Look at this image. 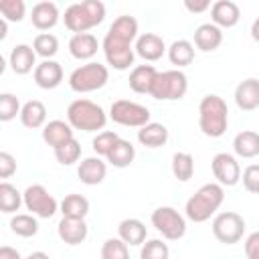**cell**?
<instances>
[{"label":"cell","instance_id":"49","mask_svg":"<svg viewBox=\"0 0 259 259\" xmlns=\"http://www.w3.org/2000/svg\"><path fill=\"white\" fill-rule=\"evenodd\" d=\"M6 22H8V20L0 18V40L6 38V30H8V24H6Z\"/></svg>","mask_w":259,"mask_h":259},{"label":"cell","instance_id":"30","mask_svg":"<svg viewBox=\"0 0 259 259\" xmlns=\"http://www.w3.org/2000/svg\"><path fill=\"white\" fill-rule=\"evenodd\" d=\"M168 59H170V63L176 65L178 69L190 65V63L194 61V47H192V42H190V40H184V38L174 40V42L168 47Z\"/></svg>","mask_w":259,"mask_h":259},{"label":"cell","instance_id":"26","mask_svg":"<svg viewBox=\"0 0 259 259\" xmlns=\"http://www.w3.org/2000/svg\"><path fill=\"white\" fill-rule=\"evenodd\" d=\"M20 121L24 127H30V130H36V127H45L47 123V107L42 101L38 99H30L22 105L20 109Z\"/></svg>","mask_w":259,"mask_h":259},{"label":"cell","instance_id":"14","mask_svg":"<svg viewBox=\"0 0 259 259\" xmlns=\"http://www.w3.org/2000/svg\"><path fill=\"white\" fill-rule=\"evenodd\" d=\"M32 75H34V83L40 89H55L63 81V67H61V63H57L53 59H47V61L36 65Z\"/></svg>","mask_w":259,"mask_h":259},{"label":"cell","instance_id":"10","mask_svg":"<svg viewBox=\"0 0 259 259\" xmlns=\"http://www.w3.org/2000/svg\"><path fill=\"white\" fill-rule=\"evenodd\" d=\"M22 198H24V206L26 210H30L34 217L38 219H51L57 210H59V202L55 200V196L42 186V184H30L24 192H22Z\"/></svg>","mask_w":259,"mask_h":259},{"label":"cell","instance_id":"25","mask_svg":"<svg viewBox=\"0 0 259 259\" xmlns=\"http://www.w3.org/2000/svg\"><path fill=\"white\" fill-rule=\"evenodd\" d=\"M156 75H158V71L152 65H138V67H134L132 73H130V79H127L130 89L134 93H148L150 95V89H152V83H154Z\"/></svg>","mask_w":259,"mask_h":259},{"label":"cell","instance_id":"27","mask_svg":"<svg viewBox=\"0 0 259 259\" xmlns=\"http://www.w3.org/2000/svg\"><path fill=\"white\" fill-rule=\"evenodd\" d=\"M138 142L146 148H160L168 142V127L158 121H150L148 125L138 130Z\"/></svg>","mask_w":259,"mask_h":259},{"label":"cell","instance_id":"2","mask_svg":"<svg viewBox=\"0 0 259 259\" xmlns=\"http://www.w3.org/2000/svg\"><path fill=\"white\" fill-rule=\"evenodd\" d=\"M229 125V107L227 101L217 95L208 93L198 103V127L208 138H221Z\"/></svg>","mask_w":259,"mask_h":259},{"label":"cell","instance_id":"16","mask_svg":"<svg viewBox=\"0 0 259 259\" xmlns=\"http://www.w3.org/2000/svg\"><path fill=\"white\" fill-rule=\"evenodd\" d=\"M241 10L233 0H219L210 6V20L219 28H231L239 22Z\"/></svg>","mask_w":259,"mask_h":259},{"label":"cell","instance_id":"23","mask_svg":"<svg viewBox=\"0 0 259 259\" xmlns=\"http://www.w3.org/2000/svg\"><path fill=\"white\" fill-rule=\"evenodd\" d=\"M97 49H99V42L91 32L73 34L69 40V53H71V57H75L79 61H87V59L95 57Z\"/></svg>","mask_w":259,"mask_h":259},{"label":"cell","instance_id":"39","mask_svg":"<svg viewBox=\"0 0 259 259\" xmlns=\"http://www.w3.org/2000/svg\"><path fill=\"white\" fill-rule=\"evenodd\" d=\"M101 259H130L127 245L117 237V239H107L101 245Z\"/></svg>","mask_w":259,"mask_h":259},{"label":"cell","instance_id":"46","mask_svg":"<svg viewBox=\"0 0 259 259\" xmlns=\"http://www.w3.org/2000/svg\"><path fill=\"white\" fill-rule=\"evenodd\" d=\"M0 259H22V257H20V253L16 249L4 245V247H0Z\"/></svg>","mask_w":259,"mask_h":259},{"label":"cell","instance_id":"8","mask_svg":"<svg viewBox=\"0 0 259 259\" xmlns=\"http://www.w3.org/2000/svg\"><path fill=\"white\" fill-rule=\"evenodd\" d=\"M109 117L125 127H144L150 123V109L142 103L130 101V99H117L109 107Z\"/></svg>","mask_w":259,"mask_h":259},{"label":"cell","instance_id":"29","mask_svg":"<svg viewBox=\"0 0 259 259\" xmlns=\"http://www.w3.org/2000/svg\"><path fill=\"white\" fill-rule=\"evenodd\" d=\"M61 212L63 217L67 219H85L87 212H89V200L83 196V194H67L63 200H61Z\"/></svg>","mask_w":259,"mask_h":259},{"label":"cell","instance_id":"6","mask_svg":"<svg viewBox=\"0 0 259 259\" xmlns=\"http://www.w3.org/2000/svg\"><path fill=\"white\" fill-rule=\"evenodd\" d=\"M109 79V71L105 65L97 63V61H89L81 67H77L71 75H69V87L75 93H91L101 89Z\"/></svg>","mask_w":259,"mask_h":259},{"label":"cell","instance_id":"13","mask_svg":"<svg viewBox=\"0 0 259 259\" xmlns=\"http://www.w3.org/2000/svg\"><path fill=\"white\" fill-rule=\"evenodd\" d=\"M59 239L67 245H81L87 235H89V227L85 223V219H67L63 217L59 227H57Z\"/></svg>","mask_w":259,"mask_h":259},{"label":"cell","instance_id":"21","mask_svg":"<svg viewBox=\"0 0 259 259\" xmlns=\"http://www.w3.org/2000/svg\"><path fill=\"white\" fill-rule=\"evenodd\" d=\"M30 20H32L34 28H38V30H49V28H53V26L59 22V8H57V4H55V2H49V0L36 2V4L32 6Z\"/></svg>","mask_w":259,"mask_h":259},{"label":"cell","instance_id":"4","mask_svg":"<svg viewBox=\"0 0 259 259\" xmlns=\"http://www.w3.org/2000/svg\"><path fill=\"white\" fill-rule=\"evenodd\" d=\"M103 18H105V4L99 0H85V2L71 4L63 16L65 26L75 34L87 32L89 28L99 26Z\"/></svg>","mask_w":259,"mask_h":259},{"label":"cell","instance_id":"38","mask_svg":"<svg viewBox=\"0 0 259 259\" xmlns=\"http://www.w3.org/2000/svg\"><path fill=\"white\" fill-rule=\"evenodd\" d=\"M26 4L22 0H0V14L4 20L10 22H20L24 18Z\"/></svg>","mask_w":259,"mask_h":259},{"label":"cell","instance_id":"43","mask_svg":"<svg viewBox=\"0 0 259 259\" xmlns=\"http://www.w3.org/2000/svg\"><path fill=\"white\" fill-rule=\"evenodd\" d=\"M16 172V160L8 152H0V178H10Z\"/></svg>","mask_w":259,"mask_h":259},{"label":"cell","instance_id":"18","mask_svg":"<svg viewBox=\"0 0 259 259\" xmlns=\"http://www.w3.org/2000/svg\"><path fill=\"white\" fill-rule=\"evenodd\" d=\"M235 103L243 111H253L259 107V79H245L235 87Z\"/></svg>","mask_w":259,"mask_h":259},{"label":"cell","instance_id":"31","mask_svg":"<svg viewBox=\"0 0 259 259\" xmlns=\"http://www.w3.org/2000/svg\"><path fill=\"white\" fill-rule=\"evenodd\" d=\"M134 158H136V148L132 146V142L121 140V138L115 142L113 150L107 154V162H109L111 166H115V168H125V166H130V164L134 162Z\"/></svg>","mask_w":259,"mask_h":259},{"label":"cell","instance_id":"34","mask_svg":"<svg viewBox=\"0 0 259 259\" xmlns=\"http://www.w3.org/2000/svg\"><path fill=\"white\" fill-rule=\"evenodd\" d=\"M10 229L14 235L28 239L38 233V221L34 214H14L10 219Z\"/></svg>","mask_w":259,"mask_h":259},{"label":"cell","instance_id":"11","mask_svg":"<svg viewBox=\"0 0 259 259\" xmlns=\"http://www.w3.org/2000/svg\"><path fill=\"white\" fill-rule=\"evenodd\" d=\"M245 233V219L239 212L227 210L214 217L212 221V235L217 241L225 243V245H235L243 239Z\"/></svg>","mask_w":259,"mask_h":259},{"label":"cell","instance_id":"9","mask_svg":"<svg viewBox=\"0 0 259 259\" xmlns=\"http://www.w3.org/2000/svg\"><path fill=\"white\" fill-rule=\"evenodd\" d=\"M152 225L168 241H178L186 233V221H184V217L176 208H172V206H158L152 212Z\"/></svg>","mask_w":259,"mask_h":259},{"label":"cell","instance_id":"17","mask_svg":"<svg viewBox=\"0 0 259 259\" xmlns=\"http://www.w3.org/2000/svg\"><path fill=\"white\" fill-rule=\"evenodd\" d=\"M105 174H107V166L105 162L99 158V156H89L85 158L79 168H77V176L83 184L87 186H95V184H101L105 180Z\"/></svg>","mask_w":259,"mask_h":259},{"label":"cell","instance_id":"48","mask_svg":"<svg viewBox=\"0 0 259 259\" xmlns=\"http://www.w3.org/2000/svg\"><path fill=\"white\" fill-rule=\"evenodd\" d=\"M26 259H51V257H49L45 251H32V253H30Z\"/></svg>","mask_w":259,"mask_h":259},{"label":"cell","instance_id":"33","mask_svg":"<svg viewBox=\"0 0 259 259\" xmlns=\"http://www.w3.org/2000/svg\"><path fill=\"white\" fill-rule=\"evenodd\" d=\"M172 174L180 182H188L194 174V158L188 152H176L172 156Z\"/></svg>","mask_w":259,"mask_h":259},{"label":"cell","instance_id":"24","mask_svg":"<svg viewBox=\"0 0 259 259\" xmlns=\"http://www.w3.org/2000/svg\"><path fill=\"white\" fill-rule=\"evenodd\" d=\"M117 235L125 245H144L146 243V225L140 219H123L117 227Z\"/></svg>","mask_w":259,"mask_h":259},{"label":"cell","instance_id":"40","mask_svg":"<svg viewBox=\"0 0 259 259\" xmlns=\"http://www.w3.org/2000/svg\"><path fill=\"white\" fill-rule=\"evenodd\" d=\"M20 101L16 95L12 93H0V121H10L16 117V113L20 115Z\"/></svg>","mask_w":259,"mask_h":259},{"label":"cell","instance_id":"37","mask_svg":"<svg viewBox=\"0 0 259 259\" xmlns=\"http://www.w3.org/2000/svg\"><path fill=\"white\" fill-rule=\"evenodd\" d=\"M168 257H170V249L160 239H150L142 245L140 259H168Z\"/></svg>","mask_w":259,"mask_h":259},{"label":"cell","instance_id":"47","mask_svg":"<svg viewBox=\"0 0 259 259\" xmlns=\"http://www.w3.org/2000/svg\"><path fill=\"white\" fill-rule=\"evenodd\" d=\"M251 36L259 42V16L253 20V24H251Z\"/></svg>","mask_w":259,"mask_h":259},{"label":"cell","instance_id":"41","mask_svg":"<svg viewBox=\"0 0 259 259\" xmlns=\"http://www.w3.org/2000/svg\"><path fill=\"white\" fill-rule=\"evenodd\" d=\"M119 140V136L115 134V132H109V130H105V132H99L95 138H93V152L97 154V156H105L107 158V154L113 150V146H115V142Z\"/></svg>","mask_w":259,"mask_h":259},{"label":"cell","instance_id":"12","mask_svg":"<svg viewBox=\"0 0 259 259\" xmlns=\"http://www.w3.org/2000/svg\"><path fill=\"white\" fill-rule=\"evenodd\" d=\"M210 166H212V174L221 186H235L241 180V166L233 154L219 152L212 158Z\"/></svg>","mask_w":259,"mask_h":259},{"label":"cell","instance_id":"42","mask_svg":"<svg viewBox=\"0 0 259 259\" xmlns=\"http://www.w3.org/2000/svg\"><path fill=\"white\" fill-rule=\"evenodd\" d=\"M243 186L247 192L259 194V164H251L243 170Z\"/></svg>","mask_w":259,"mask_h":259},{"label":"cell","instance_id":"3","mask_svg":"<svg viewBox=\"0 0 259 259\" xmlns=\"http://www.w3.org/2000/svg\"><path fill=\"white\" fill-rule=\"evenodd\" d=\"M223 200H225V188L219 182L202 184L186 200V208H184L186 210V217L192 223H204V221H208L219 210V206L223 204Z\"/></svg>","mask_w":259,"mask_h":259},{"label":"cell","instance_id":"19","mask_svg":"<svg viewBox=\"0 0 259 259\" xmlns=\"http://www.w3.org/2000/svg\"><path fill=\"white\" fill-rule=\"evenodd\" d=\"M42 140L45 144H49L53 150L61 148L63 144L71 142L73 140V127L69 121H63V119H53L49 121L45 127H42Z\"/></svg>","mask_w":259,"mask_h":259},{"label":"cell","instance_id":"36","mask_svg":"<svg viewBox=\"0 0 259 259\" xmlns=\"http://www.w3.org/2000/svg\"><path fill=\"white\" fill-rule=\"evenodd\" d=\"M55 158H57V162L63 164V166L75 164V162L81 158V144L73 138L71 142H67V144H63L61 148L55 150Z\"/></svg>","mask_w":259,"mask_h":259},{"label":"cell","instance_id":"35","mask_svg":"<svg viewBox=\"0 0 259 259\" xmlns=\"http://www.w3.org/2000/svg\"><path fill=\"white\" fill-rule=\"evenodd\" d=\"M32 49H34V53L40 55L45 61H47V59H53V57L57 55V51H59V38H57L55 34H51V32H40V34L34 36Z\"/></svg>","mask_w":259,"mask_h":259},{"label":"cell","instance_id":"45","mask_svg":"<svg viewBox=\"0 0 259 259\" xmlns=\"http://www.w3.org/2000/svg\"><path fill=\"white\" fill-rule=\"evenodd\" d=\"M184 8L188 10V12H204V10H208L210 8V2L208 0H186L184 2Z\"/></svg>","mask_w":259,"mask_h":259},{"label":"cell","instance_id":"7","mask_svg":"<svg viewBox=\"0 0 259 259\" xmlns=\"http://www.w3.org/2000/svg\"><path fill=\"white\" fill-rule=\"evenodd\" d=\"M188 91V79L180 69H170L162 71L156 75L150 95L160 101H178L186 95Z\"/></svg>","mask_w":259,"mask_h":259},{"label":"cell","instance_id":"32","mask_svg":"<svg viewBox=\"0 0 259 259\" xmlns=\"http://www.w3.org/2000/svg\"><path fill=\"white\" fill-rule=\"evenodd\" d=\"M20 204H24V198L16 190V186H12L10 182H2L0 184V210L10 214V212H16Z\"/></svg>","mask_w":259,"mask_h":259},{"label":"cell","instance_id":"5","mask_svg":"<svg viewBox=\"0 0 259 259\" xmlns=\"http://www.w3.org/2000/svg\"><path fill=\"white\" fill-rule=\"evenodd\" d=\"M67 121L73 130L81 132H97L103 130L107 123V113L101 105L89 101V99H75L67 107Z\"/></svg>","mask_w":259,"mask_h":259},{"label":"cell","instance_id":"20","mask_svg":"<svg viewBox=\"0 0 259 259\" xmlns=\"http://www.w3.org/2000/svg\"><path fill=\"white\" fill-rule=\"evenodd\" d=\"M10 69L16 75H26L36 69V53L30 45H16L10 51Z\"/></svg>","mask_w":259,"mask_h":259},{"label":"cell","instance_id":"1","mask_svg":"<svg viewBox=\"0 0 259 259\" xmlns=\"http://www.w3.org/2000/svg\"><path fill=\"white\" fill-rule=\"evenodd\" d=\"M138 40V20L130 14H121L117 16L105 38H103V55H105V61L107 65H111L115 71H125L134 65V49H132V42Z\"/></svg>","mask_w":259,"mask_h":259},{"label":"cell","instance_id":"15","mask_svg":"<svg viewBox=\"0 0 259 259\" xmlns=\"http://www.w3.org/2000/svg\"><path fill=\"white\" fill-rule=\"evenodd\" d=\"M136 55L142 57L144 61H158L162 59V55L168 51L164 45V38L154 34V32H144L138 36L136 40Z\"/></svg>","mask_w":259,"mask_h":259},{"label":"cell","instance_id":"22","mask_svg":"<svg viewBox=\"0 0 259 259\" xmlns=\"http://www.w3.org/2000/svg\"><path fill=\"white\" fill-rule=\"evenodd\" d=\"M221 42H223V30L212 22H204L194 30V45L198 51L204 53L214 51L221 47Z\"/></svg>","mask_w":259,"mask_h":259},{"label":"cell","instance_id":"28","mask_svg":"<svg viewBox=\"0 0 259 259\" xmlns=\"http://www.w3.org/2000/svg\"><path fill=\"white\" fill-rule=\"evenodd\" d=\"M233 150L239 158H255L259 156V134L251 130H243L233 140Z\"/></svg>","mask_w":259,"mask_h":259},{"label":"cell","instance_id":"44","mask_svg":"<svg viewBox=\"0 0 259 259\" xmlns=\"http://www.w3.org/2000/svg\"><path fill=\"white\" fill-rule=\"evenodd\" d=\"M245 255L247 259H259V231L251 233L245 239Z\"/></svg>","mask_w":259,"mask_h":259}]
</instances>
